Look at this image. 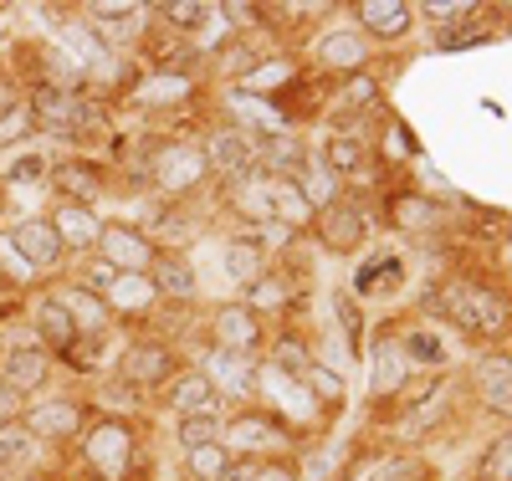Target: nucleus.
<instances>
[{
	"label": "nucleus",
	"instance_id": "1",
	"mask_svg": "<svg viewBox=\"0 0 512 481\" xmlns=\"http://www.w3.org/2000/svg\"><path fill=\"white\" fill-rule=\"evenodd\" d=\"M441 302H451V313H456V323L466 328V333H497L502 323H507V302L497 297V292H487V287H451V292H436Z\"/></svg>",
	"mask_w": 512,
	"mask_h": 481
},
{
	"label": "nucleus",
	"instance_id": "2",
	"mask_svg": "<svg viewBox=\"0 0 512 481\" xmlns=\"http://www.w3.org/2000/svg\"><path fill=\"white\" fill-rule=\"evenodd\" d=\"M11 251H21V261L36 272V267H47V261H57L62 241H57V231L47 221H26V226L11 231Z\"/></svg>",
	"mask_w": 512,
	"mask_h": 481
},
{
	"label": "nucleus",
	"instance_id": "3",
	"mask_svg": "<svg viewBox=\"0 0 512 481\" xmlns=\"http://www.w3.org/2000/svg\"><path fill=\"white\" fill-rule=\"evenodd\" d=\"M364 210L359 205H333L328 215H323V241L333 246V251H349V246H359L364 241Z\"/></svg>",
	"mask_w": 512,
	"mask_h": 481
},
{
	"label": "nucleus",
	"instance_id": "4",
	"mask_svg": "<svg viewBox=\"0 0 512 481\" xmlns=\"http://www.w3.org/2000/svg\"><path fill=\"white\" fill-rule=\"evenodd\" d=\"M0 374H6V389H36L47 379V359L36 354V348H6V359H0Z\"/></svg>",
	"mask_w": 512,
	"mask_h": 481
},
{
	"label": "nucleus",
	"instance_id": "5",
	"mask_svg": "<svg viewBox=\"0 0 512 481\" xmlns=\"http://www.w3.org/2000/svg\"><path fill=\"white\" fill-rule=\"evenodd\" d=\"M477 384H482L487 410L512 415V359H487V364L477 369Z\"/></svg>",
	"mask_w": 512,
	"mask_h": 481
},
{
	"label": "nucleus",
	"instance_id": "6",
	"mask_svg": "<svg viewBox=\"0 0 512 481\" xmlns=\"http://www.w3.org/2000/svg\"><path fill=\"white\" fill-rule=\"evenodd\" d=\"M169 374V354L154 343H134L128 348V359H123V379L128 384H159Z\"/></svg>",
	"mask_w": 512,
	"mask_h": 481
},
{
	"label": "nucleus",
	"instance_id": "7",
	"mask_svg": "<svg viewBox=\"0 0 512 481\" xmlns=\"http://www.w3.org/2000/svg\"><path fill=\"white\" fill-rule=\"evenodd\" d=\"M36 118L47 123V128H57V134H72L77 118H82V103H77L72 93H57V87H47V93L36 98Z\"/></svg>",
	"mask_w": 512,
	"mask_h": 481
},
{
	"label": "nucleus",
	"instance_id": "8",
	"mask_svg": "<svg viewBox=\"0 0 512 481\" xmlns=\"http://www.w3.org/2000/svg\"><path fill=\"white\" fill-rule=\"evenodd\" d=\"M36 328H41V338L57 343V348H67V343L77 338L72 313H67V302H62V297H41V302H36Z\"/></svg>",
	"mask_w": 512,
	"mask_h": 481
},
{
	"label": "nucleus",
	"instance_id": "9",
	"mask_svg": "<svg viewBox=\"0 0 512 481\" xmlns=\"http://www.w3.org/2000/svg\"><path fill=\"white\" fill-rule=\"evenodd\" d=\"M88 456H93L103 471H123V466H128V430H123V425H103L93 441H88Z\"/></svg>",
	"mask_w": 512,
	"mask_h": 481
},
{
	"label": "nucleus",
	"instance_id": "10",
	"mask_svg": "<svg viewBox=\"0 0 512 481\" xmlns=\"http://www.w3.org/2000/svg\"><path fill=\"white\" fill-rule=\"evenodd\" d=\"M57 241H67V246H93L103 231H98V221H93V215L88 210H82V205H62L57 210Z\"/></svg>",
	"mask_w": 512,
	"mask_h": 481
},
{
	"label": "nucleus",
	"instance_id": "11",
	"mask_svg": "<svg viewBox=\"0 0 512 481\" xmlns=\"http://www.w3.org/2000/svg\"><path fill=\"white\" fill-rule=\"evenodd\" d=\"M103 241V251H108V267H149V246L139 241V236H128V231H103L98 236Z\"/></svg>",
	"mask_w": 512,
	"mask_h": 481
},
{
	"label": "nucleus",
	"instance_id": "12",
	"mask_svg": "<svg viewBox=\"0 0 512 481\" xmlns=\"http://www.w3.org/2000/svg\"><path fill=\"white\" fill-rule=\"evenodd\" d=\"M359 16L369 21V31L379 36H400L410 26V11L400 6V0H369V6H359Z\"/></svg>",
	"mask_w": 512,
	"mask_h": 481
},
{
	"label": "nucleus",
	"instance_id": "13",
	"mask_svg": "<svg viewBox=\"0 0 512 481\" xmlns=\"http://www.w3.org/2000/svg\"><path fill=\"white\" fill-rule=\"evenodd\" d=\"M154 174H159V185H169V190H185L195 174H200V154H185V149H169L159 164H154Z\"/></svg>",
	"mask_w": 512,
	"mask_h": 481
},
{
	"label": "nucleus",
	"instance_id": "14",
	"mask_svg": "<svg viewBox=\"0 0 512 481\" xmlns=\"http://www.w3.org/2000/svg\"><path fill=\"white\" fill-rule=\"evenodd\" d=\"M210 159H216L221 169H231V174H251V159H256V149H251L241 134H221L216 144H210Z\"/></svg>",
	"mask_w": 512,
	"mask_h": 481
},
{
	"label": "nucleus",
	"instance_id": "15",
	"mask_svg": "<svg viewBox=\"0 0 512 481\" xmlns=\"http://www.w3.org/2000/svg\"><path fill=\"white\" fill-rule=\"evenodd\" d=\"M400 379H405V354L384 338L379 354H374V389H379V395H390V389H400Z\"/></svg>",
	"mask_w": 512,
	"mask_h": 481
},
{
	"label": "nucleus",
	"instance_id": "16",
	"mask_svg": "<svg viewBox=\"0 0 512 481\" xmlns=\"http://www.w3.org/2000/svg\"><path fill=\"white\" fill-rule=\"evenodd\" d=\"M26 430H36V435H72L77 430V410L72 405H41V410L26 415Z\"/></svg>",
	"mask_w": 512,
	"mask_h": 481
},
{
	"label": "nucleus",
	"instance_id": "17",
	"mask_svg": "<svg viewBox=\"0 0 512 481\" xmlns=\"http://www.w3.org/2000/svg\"><path fill=\"white\" fill-rule=\"evenodd\" d=\"M57 185H62L77 205H82V200H93V195L103 190V180H98V169H93V164H62V169H57Z\"/></svg>",
	"mask_w": 512,
	"mask_h": 481
},
{
	"label": "nucleus",
	"instance_id": "18",
	"mask_svg": "<svg viewBox=\"0 0 512 481\" xmlns=\"http://www.w3.org/2000/svg\"><path fill=\"white\" fill-rule=\"evenodd\" d=\"M210 379L205 374H185V379H175V405L185 410V415H210Z\"/></svg>",
	"mask_w": 512,
	"mask_h": 481
},
{
	"label": "nucleus",
	"instance_id": "19",
	"mask_svg": "<svg viewBox=\"0 0 512 481\" xmlns=\"http://www.w3.org/2000/svg\"><path fill=\"white\" fill-rule=\"evenodd\" d=\"M359 287L364 292H395L400 287V256H374L359 272Z\"/></svg>",
	"mask_w": 512,
	"mask_h": 481
},
{
	"label": "nucleus",
	"instance_id": "20",
	"mask_svg": "<svg viewBox=\"0 0 512 481\" xmlns=\"http://www.w3.org/2000/svg\"><path fill=\"white\" fill-rule=\"evenodd\" d=\"M226 267H231L236 282H251L256 267H262V246H256V241H231L226 246Z\"/></svg>",
	"mask_w": 512,
	"mask_h": 481
},
{
	"label": "nucleus",
	"instance_id": "21",
	"mask_svg": "<svg viewBox=\"0 0 512 481\" xmlns=\"http://www.w3.org/2000/svg\"><path fill=\"white\" fill-rule=\"evenodd\" d=\"M62 302H67V313H72V328H77V323L88 328V333L103 328V302H98L93 292H67Z\"/></svg>",
	"mask_w": 512,
	"mask_h": 481
},
{
	"label": "nucleus",
	"instance_id": "22",
	"mask_svg": "<svg viewBox=\"0 0 512 481\" xmlns=\"http://www.w3.org/2000/svg\"><path fill=\"white\" fill-rule=\"evenodd\" d=\"M154 282H159V292H169V297H190V292H195V272L180 267V261H159Z\"/></svg>",
	"mask_w": 512,
	"mask_h": 481
},
{
	"label": "nucleus",
	"instance_id": "23",
	"mask_svg": "<svg viewBox=\"0 0 512 481\" xmlns=\"http://www.w3.org/2000/svg\"><path fill=\"white\" fill-rule=\"evenodd\" d=\"M31 456V435L21 425H0V471L6 466H21Z\"/></svg>",
	"mask_w": 512,
	"mask_h": 481
},
{
	"label": "nucleus",
	"instance_id": "24",
	"mask_svg": "<svg viewBox=\"0 0 512 481\" xmlns=\"http://www.w3.org/2000/svg\"><path fill=\"white\" fill-rule=\"evenodd\" d=\"M216 415H185L180 420V441L190 446V451H200V446H216Z\"/></svg>",
	"mask_w": 512,
	"mask_h": 481
},
{
	"label": "nucleus",
	"instance_id": "25",
	"mask_svg": "<svg viewBox=\"0 0 512 481\" xmlns=\"http://www.w3.org/2000/svg\"><path fill=\"white\" fill-rule=\"evenodd\" d=\"M221 338H226L231 354H241V348L256 343V323H251L246 313H221Z\"/></svg>",
	"mask_w": 512,
	"mask_h": 481
},
{
	"label": "nucleus",
	"instance_id": "26",
	"mask_svg": "<svg viewBox=\"0 0 512 481\" xmlns=\"http://www.w3.org/2000/svg\"><path fill=\"white\" fill-rule=\"evenodd\" d=\"M405 354H410L415 364H441V359H446V343H441L436 333H425V328H415V333L405 338Z\"/></svg>",
	"mask_w": 512,
	"mask_h": 481
},
{
	"label": "nucleus",
	"instance_id": "27",
	"mask_svg": "<svg viewBox=\"0 0 512 481\" xmlns=\"http://www.w3.org/2000/svg\"><path fill=\"white\" fill-rule=\"evenodd\" d=\"M318 57L333 62V67H354L364 52H359V41H354V36H328L323 47H318Z\"/></svg>",
	"mask_w": 512,
	"mask_h": 481
},
{
	"label": "nucleus",
	"instance_id": "28",
	"mask_svg": "<svg viewBox=\"0 0 512 481\" xmlns=\"http://www.w3.org/2000/svg\"><path fill=\"white\" fill-rule=\"evenodd\" d=\"M226 471H231V461H226L221 446H200L195 451V476L200 481H226Z\"/></svg>",
	"mask_w": 512,
	"mask_h": 481
},
{
	"label": "nucleus",
	"instance_id": "29",
	"mask_svg": "<svg viewBox=\"0 0 512 481\" xmlns=\"http://www.w3.org/2000/svg\"><path fill=\"white\" fill-rule=\"evenodd\" d=\"M482 471H487V481H512V435H502V441L487 451Z\"/></svg>",
	"mask_w": 512,
	"mask_h": 481
},
{
	"label": "nucleus",
	"instance_id": "30",
	"mask_svg": "<svg viewBox=\"0 0 512 481\" xmlns=\"http://www.w3.org/2000/svg\"><path fill=\"white\" fill-rule=\"evenodd\" d=\"M328 164L333 169H359L364 164V149L354 139H328Z\"/></svg>",
	"mask_w": 512,
	"mask_h": 481
},
{
	"label": "nucleus",
	"instance_id": "31",
	"mask_svg": "<svg viewBox=\"0 0 512 481\" xmlns=\"http://www.w3.org/2000/svg\"><path fill=\"white\" fill-rule=\"evenodd\" d=\"M26 128H31V113H26V108H11L6 118H0V144H11V139H21Z\"/></svg>",
	"mask_w": 512,
	"mask_h": 481
},
{
	"label": "nucleus",
	"instance_id": "32",
	"mask_svg": "<svg viewBox=\"0 0 512 481\" xmlns=\"http://www.w3.org/2000/svg\"><path fill=\"white\" fill-rule=\"evenodd\" d=\"M164 16L175 21V26H200V16H210V6H195V0H190V6H180V0H175V6H164Z\"/></svg>",
	"mask_w": 512,
	"mask_h": 481
},
{
	"label": "nucleus",
	"instance_id": "33",
	"mask_svg": "<svg viewBox=\"0 0 512 481\" xmlns=\"http://www.w3.org/2000/svg\"><path fill=\"white\" fill-rule=\"evenodd\" d=\"M113 297H118V302H139V297L149 302L154 292H149V282H134V277H118V282H113Z\"/></svg>",
	"mask_w": 512,
	"mask_h": 481
},
{
	"label": "nucleus",
	"instance_id": "34",
	"mask_svg": "<svg viewBox=\"0 0 512 481\" xmlns=\"http://www.w3.org/2000/svg\"><path fill=\"white\" fill-rule=\"evenodd\" d=\"M210 369H216L221 379H231V384H246V364L236 354H216V364H210Z\"/></svg>",
	"mask_w": 512,
	"mask_h": 481
},
{
	"label": "nucleus",
	"instance_id": "35",
	"mask_svg": "<svg viewBox=\"0 0 512 481\" xmlns=\"http://www.w3.org/2000/svg\"><path fill=\"white\" fill-rule=\"evenodd\" d=\"M466 41H487V31H482V26H461V31H446V36H441V47H466Z\"/></svg>",
	"mask_w": 512,
	"mask_h": 481
},
{
	"label": "nucleus",
	"instance_id": "36",
	"mask_svg": "<svg viewBox=\"0 0 512 481\" xmlns=\"http://www.w3.org/2000/svg\"><path fill=\"white\" fill-rule=\"evenodd\" d=\"M308 379H313V384H318V395H328V400H333V395H338V379H333V374H328V369H318V364H313V369H308Z\"/></svg>",
	"mask_w": 512,
	"mask_h": 481
},
{
	"label": "nucleus",
	"instance_id": "37",
	"mask_svg": "<svg viewBox=\"0 0 512 481\" xmlns=\"http://www.w3.org/2000/svg\"><path fill=\"white\" fill-rule=\"evenodd\" d=\"M11 180L21 185V180H41V159H21L16 169H11Z\"/></svg>",
	"mask_w": 512,
	"mask_h": 481
},
{
	"label": "nucleus",
	"instance_id": "38",
	"mask_svg": "<svg viewBox=\"0 0 512 481\" xmlns=\"http://www.w3.org/2000/svg\"><path fill=\"white\" fill-rule=\"evenodd\" d=\"M236 430H241V441H246V446H256V441H262V430H272V425H262V420H241Z\"/></svg>",
	"mask_w": 512,
	"mask_h": 481
},
{
	"label": "nucleus",
	"instance_id": "39",
	"mask_svg": "<svg viewBox=\"0 0 512 481\" xmlns=\"http://www.w3.org/2000/svg\"><path fill=\"white\" fill-rule=\"evenodd\" d=\"M226 481H262V471H256V466H231Z\"/></svg>",
	"mask_w": 512,
	"mask_h": 481
},
{
	"label": "nucleus",
	"instance_id": "40",
	"mask_svg": "<svg viewBox=\"0 0 512 481\" xmlns=\"http://www.w3.org/2000/svg\"><path fill=\"white\" fill-rule=\"evenodd\" d=\"M93 282H98V287H113L118 272H113V267H93Z\"/></svg>",
	"mask_w": 512,
	"mask_h": 481
},
{
	"label": "nucleus",
	"instance_id": "41",
	"mask_svg": "<svg viewBox=\"0 0 512 481\" xmlns=\"http://www.w3.org/2000/svg\"><path fill=\"white\" fill-rule=\"evenodd\" d=\"M466 6H425V16H461Z\"/></svg>",
	"mask_w": 512,
	"mask_h": 481
},
{
	"label": "nucleus",
	"instance_id": "42",
	"mask_svg": "<svg viewBox=\"0 0 512 481\" xmlns=\"http://www.w3.org/2000/svg\"><path fill=\"white\" fill-rule=\"evenodd\" d=\"M6 420H11V395L0 389V425H6Z\"/></svg>",
	"mask_w": 512,
	"mask_h": 481
},
{
	"label": "nucleus",
	"instance_id": "43",
	"mask_svg": "<svg viewBox=\"0 0 512 481\" xmlns=\"http://www.w3.org/2000/svg\"><path fill=\"white\" fill-rule=\"evenodd\" d=\"M262 481H292L287 471H262Z\"/></svg>",
	"mask_w": 512,
	"mask_h": 481
}]
</instances>
